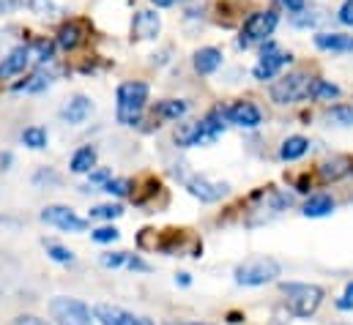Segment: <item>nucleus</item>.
Here are the masks:
<instances>
[{
	"label": "nucleus",
	"mask_w": 353,
	"mask_h": 325,
	"mask_svg": "<svg viewBox=\"0 0 353 325\" xmlns=\"http://www.w3.org/2000/svg\"><path fill=\"white\" fill-rule=\"evenodd\" d=\"M293 58H290V52H282L274 41H263V47H261V61L255 63V69H252V77L258 82H265V80H274L288 63H290Z\"/></svg>",
	"instance_id": "7"
},
{
	"label": "nucleus",
	"mask_w": 353,
	"mask_h": 325,
	"mask_svg": "<svg viewBox=\"0 0 353 325\" xmlns=\"http://www.w3.org/2000/svg\"><path fill=\"white\" fill-rule=\"evenodd\" d=\"M282 273V265L274 260V257H250L244 260L241 265H236L233 276H236V284L241 287H263V284H271L276 282Z\"/></svg>",
	"instance_id": "2"
},
{
	"label": "nucleus",
	"mask_w": 353,
	"mask_h": 325,
	"mask_svg": "<svg viewBox=\"0 0 353 325\" xmlns=\"http://www.w3.org/2000/svg\"><path fill=\"white\" fill-rule=\"evenodd\" d=\"M186 112H189V101H183V98H165L154 107L157 120H181Z\"/></svg>",
	"instance_id": "20"
},
{
	"label": "nucleus",
	"mask_w": 353,
	"mask_h": 325,
	"mask_svg": "<svg viewBox=\"0 0 353 325\" xmlns=\"http://www.w3.org/2000/svg\"><path fill=\"white\" fill-rule=\"evenodd\" d=\"M337 19L345 25V28H353V0H345L337 11Z\"/></svg>",
	"instance_id": "38"
},
{
	"label": "nucleus",
	"mask_w": 353,
	"mask_h": 325,
	"mask_svg": "<svg viewBox=\"0 0 353 325\" xmlns=\"http://www.w3.org/2000/svg\"><path fill=\"white\" fill-rule=\"evenodd\" d=\"M118 216H123V208H121V205H112V202L96 205V208L90 211V219H101V222H112V219H118Z\"/></svg>",
	"instance_id": "32"
},
{
	"label": "nucleus",
	"mask_w": 353,
	"mask_h": 325,
	"mask_svg": "<svg viewBox=\"0 0 353 325\" xmlns=\"http://www.w3.org/2000/svg\"><path fill=\"white\" fill-rule=\"evenodd\" d=\"M6 39H8V36H6V33H3V30H0V44H3V41H6Z\"/></svg>",
	"instance_id": "47"
},
{
	"label": "nucleus",
	"mask_w": 353,
	"mask_h": 325,
	"mask_svg": "<svg viewBox=\"0 0 353 325\" xmlns=\"http://www.w3.org/2000/svg\"><path fill=\"white\" fill-rule=\"evenodd\" d=\"M192 63H194V72H197V74L208 77V74H214V72L222 66V50H216V47H200V50L194 52Z\"/></svg>",
	"instance_id": "18"
},
{
	"label": "nucleus",
	"mask_w": 353,
	"mask_h": 325,
	"mask_svg": "<svg viewBox=\"0 0 353 325\" xmlns=\"http://www.w3.org/2000/svg\"><path fill=\"white\" fill-rule=\"evenodd\" d=\"M225 118H228V123H233L239 129H258L263 123L261 107L255 101H244V98L230 104V107H225Z\"/></svg>",
	"instance_id": "11"
},
{
	"label": "nucleus",
	"mask_w": 353,
	"mask_h": 325,
	"mask_svg": "<svg viewBox=\"0 0 353 325\" xmlns=\"http://www.w3.org/2000/svg\"><path fill=\"white\" fill-rule=\"evenodd\" d=\"M126 260H129L126 251H110V254H101V265H104V268H121V265H126Z\"/></svg>",
	"instance_id": "36"
},
{
	"label": "nucleus",
	"mask_w": 353,
	"mask_h": 325,
	"mask_svg": "<svg viewBox=\"0 0 353 325\" xmlns=\"http://www.w3.org/2000/svg\"><path fill=\"white\" fill-rule=\"evenodd\" d=\"M126 265H129L132 271H151V265H148V262H143L140 257H129V260H126Z\"/></svg>",
	"instance_id": "42"
},
{
	"label": "nucleus",
	"mask_w": 353,
	"mask_h": 325,
	"mask_svg": "<svg viewBox=\"0 0 353 325\" xmlns=\"http://www.w3.org/2000/svg\"><path fill=\"white\" fill-rule=\"evenodd\" d=\"M19 6H22V0H0V17L11 14V11L19 8Z\"/></svg>",
	"instance_id": "41"
},
{
	"label": "nucleus",
	"mask_w": 353,
	"mask_h": 325,
	"mask_svg": "<svg viewBox=\"0 0 353 325\" xmlns=\"http://www.w3.org/2000/svg\"><path fill=\"white\" fill-rule=\"evenodd\" d=\"M50 85H52V74L41 66L39 72H33L25 82L14 85V90H17V93H41V90H47Z\"/></svg>",
	"instance_id": "23"
},
{
	"label": "nucleus",
	"mask_w": 353,
	"mask_h": 325,
	"mask_svg": "<svg viewBox=\"0 0 353 325\" xmlns=\"http://www.w3.org/2000/svg\"><path fill=\"white\" fill-rule=\"evenodd\" d=\"M312 41L321 52H337V55L353 52V36L348 33H315Z\"/></svg>",
	"instance_id": "15"
},
{
	"label": "nucleus",
	"mask_w": 353,
	"mask_h": 325,
	"mask_svg": "<svg viewBox=\"0 0 353 325\" xmlns=\"http://www.w3.org/2000/svg\"><path fill=\"white\" fill-rule=\"evenodd\" d=\"M88 175H90V183H101L104 186L110 180V169H90Z\"/></svg>",
	"instance_id": "39"
},
{
	"label": "nucleus",
	"mask_w": 353,
	"mask_h": 325,
	"mask_svg": "<svg viewBox=\"0 0 353 325\" xmlns=\"http://www.w3.org/2000/svg\"><path fill=\"white\" fill-rule=\"evenodd\" d=\"M337 208V202H334V197H329V194H312L307 202H304V216L307 219H323V216H329L332 211Z\"/></svg>",
	"instance_id": "19"
},
{
	"label": "nucleus",
	"mask_w": 353,
	"mask_h": 325,
	"mask_svg": "<svg viewBox=\"0 0 353 325\" xmlns=\"http://www.w3.org/2000/svg\"><path fill=\"white\" fill-rule=\"evenodd\" d=\"M118 230L112 227V224H107V227H99V230H93L90 233V238L96 241V244H112V241H118Z\"/></svg>",
	"instance_id": "34"
},
{
	"label": "nucleus",
	"mask_w": 353,
	"mask_h": 325,
	"mask_svg": "<svg viewBox=\"0 0 353 325\" xmlns=\"http://www.w3.org/2000/svg\"><path fill=\"white\" fill-rule=\"evenodd\" d=\"M274 3H276V8H282L288 14H299L307 8V0H274Z\"/></svg>",
	"instance_id": "37"
},
{
	"label": "nucleus",
	"mask_w": 353,
	"mask_h": 325,
	"mask_svg": "<svg viewBox=\"0 0 353 325\" xmlns=\"http://www.w3.org/2000/svg\"><path fill=\"white\" fill-rule=\"evenodd\" d=\"M353 172V159L351 156H332L329 162H323L318 167V175L323 183H334V180H343L345 175Z\"/></svg>",
	"instance_id": "17"
},
{
	"label": "nucleus",
	"mask_w": 353,
	"mask_h": 325,
	"mask_svg": "<svg viewBox=\"0 0 353 325\" xmlns=\"http://www.w3.org/2000/svg\"><path fill=\"white\" fill-rule=\"evenodd\" d=\"M307 151H310V140L301 137V134H293V137H288V140L279 145V159H282V162H299Z\"/></svg>",
	"instance_id": "21"
},
{
	"label": "nucleus",
	"mask_w": 353,
	"mask_h": 325,
	"mask_svg": "<svg viewBox=\"0 0 353 325\" xmlns=\"http://www.w3.org/2000/svg\"><path fill=\"white\" fill-rule=\"evenodd\" d=\"M33 183H36L39 189H47V186H61V175H58L55 169H50V167H41V169L33 175Z\"/></svg>",
	"instance_id": "33"
},
{
	"label": "nucleus",
	"mask_w": 353,
	"mask_h": 325,
	"mask_svg": "<svg viewBox=\"0 0 353 325\" xmlns=\"http://www.w3.org/2000/svg\"><path fill=\"white\" fill-rule=\"evenodd\" d=\"M323 19H326V14H323L321 8H304V11H299V14H290V25L299 28V30L318 28Z\"/></svg>",
	"instance_id": "24"
},
{
	"label": "nucleus",
	"mask_w": 353,
	"mask_h": 325,
	"mask_svg": "<svg viewBox=\"0 0 353 325\" xmlns=\"http://www.w3.org/2000/svg\"><path fill=\"white\" fill-rule=\"evenodd\" d=\"M282 293L288 295L285 301L296 317H312L318 312V306L323 304V287H318V284L288 282V284H282Z\"/></svg>",
	"instance_id": "4"
},
{
	"label": "nucleus",
	"mask_w": 353,
	"mask_h": 325,
	"mask_svg": "<svg viewBox=\"0 0 353 325\" xmlns=\"http://www.w3.org/2000/svg\"><path fill=\"white\" fill-rule=\"evenodd\" d=\"M194 134H197V120H192V123H181L176 132L178 148H194Z\"/></svg>",
	"instance_id": "30"
},
{
	"label": "nucleus",
	"mask_w": 353,
	"mask_h": 325,
	"mask_svg": "<svg viewBox=\"0 0 353 325\" xmlns=\"http://www.w3.org/2000/svg\"><path fill=\"white\" fill-rule=\"evenodd\" d=\"M41 222H47L50 227H58V230H66V233H83L88 227V222L83 216H77L72 208L66 205H47L41 211Z\"/></svg>",
	"instance_id": "10"
},
{
	"label": "nucleus",
	"mask_w": 353,
	"mask_h": 325,
	"mask_svg": "<svg viewBox=\"0 0 353 325\" xmlns=\"http://www.w3.org/2000/svg\"><path fill=\"white\" fill-rule=\"evenodd\" d=\"M183 186L189 189L192 197H197L200 202H219L230 186L228 183H216V180H208L205 175H183Z\"/></svg>",
	"instance_id": "9"
},
{
	"label": "nucleus",
	"mask_w": 353,
	"mask_h": 325,
	"mask_svg": "<svg viewBox=\"0 0 353 325\" xmlns=\"http://www.w3.org/2000/svg\"><path fill=\"white\" fill-rule=\"evenodd\" d=\"M337 309H340V312H353V295L351 293H345V295L337 301Z\"/></svg>",
	"instance_id": "43"
},
{
	"label": "nucleus",
	"mask_w": 353,
	"mask_h": 325,
	"mask_svg": "<svg viewBox=\"0 0 353 325\" xmlns=\"http://www.w3.org/2000/svg\"><path fill=\"white\" fill-rule=\"evenodd\" d=\"M178 284L186 287V284H189V273H178Z\"/></svg>",
	"instance_id": "45"
},
{
	"label": "nucleus",
	"mask_w": 353,
	"mask_h": 325,
	"mask_svg": "<svg viewBox=\"0 0 353 325\" xmlns=\"http://www.w3.org/2000/svg\"><path fill=\"white\" fill-rule=\"evenodd\" d=\"M148 104V85L140 80H129L118 85L115 93V118L121 126H137Z\"/></svg>",
	"instance_id": "1"
},
{
	"label": "nucleus",
	"mask_w": 353,
	"mask_h": 325,
	"mask_svg": "<svg viewBox=\"0 0 353 325\" xmlns=\"http://www.w3.org/2000/svg\"><path fill=\"white\" fill-rule=\"evenodd\" d=\"M157 8H170V6H176V0H151Z\"/></svg>",
	"instance_id": "44"
},
{
	"label": "nucleus",
	"mask_w": 353,
	"mask_h": 325,
	"mask_svg": "<svg viewBox=\"0 0 353 325\" xmlns=\"http://www.w3.org/2000/svg\"><path fill=\"white\" fill-rule=\"evenodd\" d=\"M310 85H312V77H310V72L307 69H293V72H288V74H282L279 80L271 82V101L274 104H296V101H301V98H307L310 96Z\"/></svg>",
	"instance_id": "3"
},
{
	"label": "nucleus",
	"mask_w": 353,
	"mask_h": 325,
	"mask_svg": "<svg viewBox=\"0 0 353 325\" xmlns=\"http://www.w3.org/2000/svg\"><path fill=\"white\" fill-rule=\"evenodd\" d=\"M276 25H279V14H276V8L252 11V14L244 19V25H241L239 47L247 50V47H252V44H258V41H268V39L274 36Z\"/></svg>",
	"instance_id": "5"
},
{
	"label": "nucleus",
	"mask_w": 353,
	"mask_h": 325,
	"mask_svg": "<svg viewBox=\"0 0 353 325\" xmlns=\"http://www.w3.org/2000/svg\"><path fill=\"white\" fill-rule=\"evenodd\" d=\"M162 33V17L151 8H140L132 17V39L137 41H154Z\"/></svg>",
	"instance_id": "12"
},
{
	"label": "nucleus",
	"mask_w": 353,
	"mask_h": 325,
	"mask_svg": "<svg viewBox=\"0 0 353 325\" xmlns=\"http://www.w3.org/2000/svg\"><path fill=\"white\" fill-rule=\"evenodd\" d=\"M93 167H96V148H90V145L80 148V151L72 156V172H77V175H85Z\"/></svg>",
	"instance_id": "26"
},
{
	"label": "nucleus",
	"mask_w": 353,
	"mask_h": 325,
	"mask_svg": "<svg viewBox=\"0 0 353 325\" xmlns=\"http://www.w3.org/2000/svg\"><path fill=\"white\" fill-rule=\"evenodd\" d=\"M93 320H99L101 325H154L148 317H137L121 306H110V304H99L93 309Z\"/></svg>",
	"instance_id": "14"
},
{
	"label": "nucleus",
	"mask_w": 353,
	"mask_h": 325,
	"mask_svg": "<svg viewBox=\"0 0 353 325\" xmlns=\"http://www.w3.org/2000/svg\"><path fill=\"white\" fill-rule=\"evenodd\" d=\"M55 41H50V39H33L30 41V52H33V61H39L41 66H47V63H52V55H55Z\"/></svg>",
	"instance_id": "25"
},
{
	"label": "nucleus",
	"mask_w": 353,
	"mask_h": 325,
	"mask_svg": "<svg viewBox=\"0 0 353 325\" xmlns=\"http://www.w3.org/2000/svg\"><path fill=\"white\" fill-rule=\"evenodd\" d=\"M44 249H47V254H50V260H55V262H61V265H72L74 262V254L66 249V246L61 244H52V241H47L44 244Z\"/></svg>",
	"instance_id": "31"
},
{
	"label": "nucleus",
	"mask_w": 353,
	"mask_h": 325,
	"mask_svg": "<svg viewBox=\"0 0 353 325\" xmlns=\"http://www.w3.org/2000/svg\"><path fill=\"white\" fill-rule=\"evenodd\" d=\"M88 36H90L88 19H69V22H63V25L58 28L55 44H58V50H63V52H77V50L88 41Z\"/></svg>",
	"instance_id": "8"
},
{
	"label": "nucleus",
	"mask_w": 353,
	"mask_h": 325,
	"mask_svg": "<svg viewBox=\"0 0 353 325\" xmlns=\"http://www.w3.org/2000/svg\"><path fill=\"white\" fill-rule=\"evenodd\" d=\"M168 325H208V323H168Z\"/></svg>",
	"instance_id": "46"
},
{
	"label": "nucleus",
	"mask_w": 353,
	"mask_h": 325,
	"mask_svg": "<svg viewBox=\"0 0 353 325\" xmlns=\"http://www.w3.org/2000/svg\"><path fill=\"white\" fill-rule=\"evenodd\" d=\"M326 120L334 126H353V104H334L326 109Z\"/></svg>",
	"instance_id": "27"
},
{
	"label": "nucleus",
	"mask_w": 353,
	"mask_h": 325,
	"mask_svg": "<svg viewBox=\"0 0 353 325\" xmlns=\"http://www.w3.org/2000/svg\"><path fill=\"white\" fill-rule=\"evenodd\" d=\"M22 143L28 148H33V151H41V148H47V132L41 126H28L22 132Z\"/></svg>",
	"instance_id": "29"
},
{
	"label": "nucleus",
	"mask_w": 353,
	"mask_h": 325,
	"mask_svg": "<svg viewBox=\"0 0 353 325\" xmlns=\"http://www.w3.org/2000/svg\"><path fill=\"white\" fill-rule=\"evenodd\" d=\"M104 191H107V194H115V197H126V194H129V180H123V178H110V180L104 183Z\"/></svg>",
	"instance_id": "35"
},
{
	"label": "nucleus",
	"mask_w": 353,
	"mask_h": 325,
	"mask_svg": "<svg viewBox=\"0 0 353 325\" xmlns=\"http://www.w3.org/2000/svg\"><path fill=\"white\" fill-rule=\"evenodd\" d=\"M50 315H52L55 325H93L88 306L83 301L63 298V295L50 301Z\"/></svg>",
	"instance_id": "6"
},
{
	"label": "nucleus",
	"mask_w": 353,
	"mask_h": 325,
	"mask_svg": "<svg viewBox=\"0 0 353 325\" xmlns=\"http://www.w3.org/2000/svg\"><path fill=\"white\" fill-rule=\"evenodd\" d=\"M93 112V101H90L85 93H77L69 98V104L63 107V120L72 123V126H80L88 120V115Z\"/></svg>",
	"instance_id": "16"
},
{
	"label": "nucleus",
	"mask_w": 353,
	"mask_h": 325,
	"mask_svg": "<svg viewBox=\"0 0 353 325\" xmlns=\"http://www.w3.org/2000/svg\"><path fill=\"white\" fill-rule=\"evenodd\" d=\"M30 61H33L30 44H19V47H14V50L0 61V82L25 74V69L30 66Z\"/></svg>",
	"instance_id": "13"
},
{
	"label": "nucleus",
	"mask_w": 353,
	"mask_h": 325,
	"mask_svg": "<svg viewBox=\"0 0 353 325\" xmlns=\"http://www.w3.org/2000/svg\"><path fill=\"white\" fill-rule=\"evenodd\" d=\"M14 325H50V323H44V320L36 317V315H22V317L14 320Z\"/></svg>",
	"instance_id": "40"
},
{
	"label": "nucleus",
	"mask_w": 353,
	"mask_h": 325,
	"mask_svg": "<svg viewBox=\"0 0 353 325\" xmlns=\"http://www.w3.org/2000/svg\"><path fill=\"white\" fill-rule=\"evenodd\" d=\"M28 8H30V14H36L39 19H55V17L61 14V8H58L55 0H28Z\"/></svg>",
	"instance_id": "28"
},
{
	"label": "nucleus",
	"mask_w": 353,
	"mask_h": 325,
	"mask_svg": "<svg viewBox=\"0 0 353 325\" xmlns=\"http://www.w3.org/2000/svg\"><path fill=\"white\" fill-rule=\"evenodd\" d=\"M340 96H343V90H340L334 82L321 80V77H312L310 96H307V98H312V101H334V98H340Z\"/></svg>",
	"instance_id": "22"
}]
</instances>
